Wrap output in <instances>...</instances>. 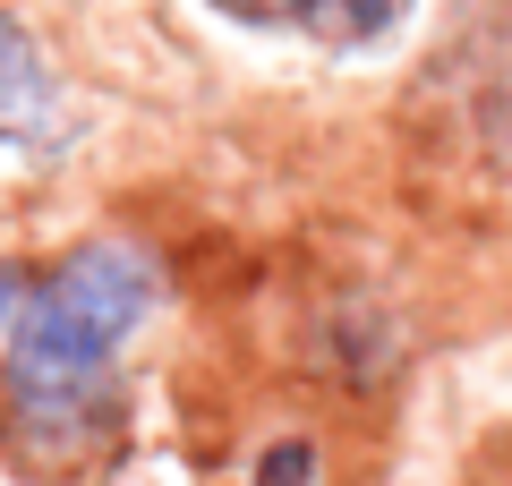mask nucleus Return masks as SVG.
Listing matches in <instances>:
<instances>
[{"label": "nucleus", "mask_w": 512, "mask_h": 486, "mask_svg": "<svg viewBox=\"0 0 512 486\" xmlns=\"http://www.w3.org/2000/svg\"><path fill=\"white\" fill-rule=\"evenodd\" d=\"M154 256L128 239L69 248L9 316V418L35 461H69L94 444L111 410L120 350L154 316Z\"/></svg>", "instance_id": "obj_1"}, {"label": "nucleus", "mask_w": 512, "mask_h": 486, "mask_svg": "<svg viewBox=\"0 0 512 486\" xmlns=\"http://www.w3.org/2000/svg\"><path fill=\"white\" fill-rule=\"evenodd\" d=\"M0 145H18V154H52L69 145V103H60V77L52 60L35 52L18 18H0Z\"/></svg>", "instance_id": "obj_2"}, {"label": "nucleus", "mask_w": 512, "mask_h": 486, "mask_svg": "<svg viewBox=\"0 0 512 486\" xmlns=\"http://www.w3.org/2000/svg\"><path fill=\"white\" fill-rule=\"evenodd\" d=\"M222 18L265 26V35H308V43H367L402 18L410 0H214Z\"/></svg>", "instance_id": "obj_3"}, {"label": "nucleus", "mask_w": 512, "mask_h": 486, "mask_svg": "<svg viewBox=\"0 0 512 486\" xmlns=\"http://www.w3.org/2000/svg\"><path fill=\"white\" fill-rule=\"evenodd\" d=\"M308 478H316V452H308V444H274L256 486H308Z\"/></svg>", "instance_id": "obj_4"}, {"label": "nucleus", "mask_w": 512, "mask_h": 486, "mask_svg": "<svg viewBox=\"0 0 512 486\" xmlns=\"http://www.w3.org/2000/svg\"><path fill=\"white\" fill-rule=\"evenodd\" d=\"M0 316H9V282H0Z\"/></svg>", "instance_id": "obj_5"}]
</instances>
